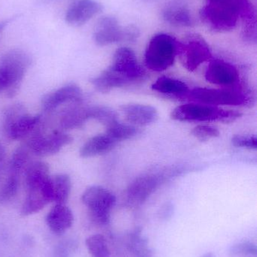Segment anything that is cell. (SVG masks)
Here are the masks:
<instances>
[{"label":"cell","instance_id":"cell-7","mask_svg":"<svg viewBox=\"0 0 257 257\" xmlns=\"http://www.w3.org/2000/svg\"><path fill=\"white\" fill-rule=\"evenodd\" d=\"M81 201L95 223L100 225L110 223L111 211L116 203V196L110 190L101 186H92L83 193Z\"/></svg>","mask_w":257,"mask_h":257},{"label":"cell","instance_id":"cell-20","mask_svg":"<svg viewBox=\"0 0 257 257\" xmlns=\"http://www.w3.org/2000/svg\"><path fill=\"white\" fill-rule=\"evenodd\" d=\"M117 142L107 134L98 135L87 141L80 150V156L83 158H91L108 154L116 148Z\"/></svg>","mask_w":257,"mask_h":257},{"label":"cell","instance_id":"cell-17","mask_svg":"<svg viewBox=\"0 0 257 257\" xmlns=\"http://www.w3.org/2000/svg\"><path fill=\"white\" fill-rule=\"evenodd\" d=\"M121 111L125 120L134 126H148L158 118L156 108L149 105L128 104L121 107Z\"/></svg>","mask_w":257,"mask_h":257},{"label":"cell","instance_id":"cell-18","mask_svg":"<svg viewBox=\"0 0 257 257\" xmlns=\"http://www.w3.org/2000/svg\"><path fill=\"white\" fill-rule=\"evenodd\" d=\"M48 181L42 185L27 189V196L21 208L23 216L36 214L45 208L48 203L52 202Z\"/></svg>","mask_w":257,"mask_h":257},{"label":"cell","instance_id":"cell-12","mask_svg":"<svg viewBox=\"0 0 257 257\" xmlns=\"http://www.w3.org/2000/svg\"><path fill=\"white\" fill-rule=\"evenodd\" d=\"M72 142V138L66 133L55 131L44 135L37 130L25 142L31 154L39 157H48L57 154L65 145Z\"/></svg>","mask_w":257,"mask_h":257},{"label":"cell","instance_id":"cell-28","mask_svg":"<svg viewBox=\"0 0 257 257\" xmlns=\"http://www.w3.org/2000/svg\"><path fill=\"white\" fill-rule=\"evenodd\" d=\"M89 117L97 120L107 127L110 125L118 122V114L110 107L95 105L89 107Z\"/></svg>","mask_w":257,"mask_h":257},{"label":"cell","instance_id":"cell-16","mask_svg":"<svg viewBox=\"0 0 257 257\" xmlns=\"http://www.w3.org/2000/svg\"><path fill=\"white\" fill-rule=\"evenodd\" d=\"M162 17L166 22L176 27H190L193 24L188 0H169L163 8Z\"/></svg>","mask_w":257,"mask_h":257},{"label":"cell","instance_id":"cell-4","mask_svg":"<svg viewBox=\"0 0 257 257\" xmlns=\"http://www.w3.org/2000/svg\"><path fill=\"white\" fill-rule=\"evenodd\" d=\"M242 116L241 112L222 109L218 107L200 103H189L180 105L172 111L170 117L181 122H222L229 123Z\"/></svg>","mask_w":257,"mask_h":257},{"label":"cell","instance_id":"cell-5","mask_svg":"<svg viewBox=\"0 0 257 257\" xmlns=\"http://www.w3.org/2000/svg\"><path fill=\"white\" fill-rule=\"evenodd\" d=\"M178 56V40L167 33H158L148 42L144 54L146 68L153 72H163L175 63Z\"/></svg>","mask_w":257,"mask_h":257},{"label":"cell","instance_id":"cell-22","mask_svg":"<svg viewBox=\"0 0 257 257\" xmlns=\"http://www.w3.org/2000/svg\"><path fill=\"white\" fill-rule=\"evenodd\" d=\"M51 200L55 204H65L69 199L71 191V180L69 175L59 174L50 176L48 181Z\"/></svg>","mask_w":257,"mask_h":257},{"label":"cell","instance_id":"cell-21","mask_svg":"<svg viewBox=\"0 0 257 257\" xmlns=\"http://www.w3.org/2000/svg\"><path fill=\"white\" fill-rule=\"evenodd\" d=\"M154 91L167 96H175L184 98L190 91L187 83L177 78L162 76L158 78L152 85Z\"/></svg>","mask_w":257,"mask_h":257},{"label":"cell","instance_id":"cell-35","mask_svg":"<svg viewBox=\"0 0 257 257\" xmlns=\"http://www.w3.org/2000/svg\"><path fill=\"white\" fill-rule=\"evenodd\" d=\"M5 161H6V151L3 143L0 141V181L3 176V170H4Z\"/></svg>","mask_w":257,"mask_h":257},{"label":"cell","instance_id":"cell-37","mask_svg":"<svg viewBox=\"0 0 257 257\" xmlns=\"http://www.w3.org/2000/svg\"><path fill=\"white\" fill-rule=\"evenodd\" d=\"M202 257H215V256H214V254H213V253H206V254L204 255V256Z\"/></svg>","mask_w":257,"mask_h":257},{"label":"cell","instance_id":"cell-19","mask_svg":"<svg viewBox=\"0 0 257 257\" xmlns=\"http://www.w3.org/2000/svg\"><path fill=\"white\" fill-rule=\"evenodd\" d=\"M46 223L51 232L62 235L72 226L73 214L65 204H56L47 214Z\"/></svg>","mask_w":257,"mask_h":257},{"label":"cell","instance_id":"cell-31","mask_svg":"<svg viewBox=\"0 0 257 257\" xmlns=\"http://www.w3.org/2000/svg\"><path fill=\"white\" fill-rule=\"evenodd\" d=\"M191 133L200 142H208L211 139L219 137L220 135L218 128L209 125H198L193 128Z\"/></svg>","mask_w":257,"mask_h":257},{"label":"cell","instance_id":"cell-15","mask_svg":"<svg viewBox=\"0 0 257 257\" xmlns=\"http://www.w3.org/2000/svg\"><path fill=\"white\" fill-rule=\"evenodd\" d=\"M82 100L81 89L76 84H70L45 95L42 99V107L45 111H51L66 102L81 104Z\"/></svg>","mask_w":257,"mask_h":257},{"label":"cell","instance_id":"cell-27","mask_svg":"<svg viewBox=\"0 0 257 257\" xmlns=\"http://www.w3.org/2000/svg\"><path fill=\"white\" fill-rule=\"evenodd\" d=\"M105 134L111 138L115 142H119L129 140L135 137L140 130L133 125L123 124L119 121L107 126Z\"/></svg>","mask_w":257,"mask_h":257},{"label":"cell","instance_id":"cell-29","mask_svg":"<svg viewBox=\"0 0 257 257\" xmlns=\"http://www.w3.org/2000/svg\"><path fill=\"white\" fill-rule=\"evenodd\" d=\"M86 247L93 257H111L107 240L104 235L95 234L86 239Z\"/></svg>","mask_w":257,"mask_h":257},{"label":"cell","instance_id":"cell-8","mask_svg":"<svg viewBox=\"0 0 257 257\" xmlns=\"http://www.w3.org/2000/svg\"><path fill=\"white\" fill-rule=\"evenodd\" d=\"M178 56L189 72L196 70L202 63L212 58L208 42L198 34H190L178 41Z\"/></svg>","mask_w":257,"mask_h":257},{"label":"cell","instance_id":"cell-32","mask_svg":"<svg viewBox=\"0 0 257 257\" xmlns=\"http://www.w3.org/2000/svg\"><path fill=\"white\" fill-rule=\"evenodd\" d=\"M232 144L236 148L249 150L257 149V138L255 136L235 135L232 136Z\"/></svg>","mask_w":257,"mask_h":257},{"label":"cell","instance_id":"cell-6","mask_svg":"<svg viewBox=\"0 0 257 257\" xmlns=\"http://www.w3.org/2000/svg\"><path fill=\"white\" fill-rule=\"evenodd\" d=\"M40 120V115L26 113L22 105H11L3 113V131L12 140L25 139L37 130Z\"/></svg>","mask_w":257,"mask_h":257},{"label":"cell","instance_id":"cell-3","mask_svg":"<svg viewBox=\"0 0 257 257\" xmlns=\"http://www.w3.org/2000/svg\"><path fill=\"white\" fill-rule=\"evenodd\" d=\"M31 63V57L23 50H10L2 56L0 59L2 92H5L8 97H14L17 94Z\"/></svg>","mask_w":257,"mask_h":257},{"label":"cell","instance_id":"cell-34","mask_svg":"<svg viewBox=\"0 0 257 257\" xmlns=\"http://www.w3.org/2000/svg\"><path fill=\"white\" fill-rule=\"evenodd\" d=\"M54 257H70L69 249L65 244H61L55 247L54 252Z\"/></svg>","mask_w":257,"mask_h":257},{"label":"cell","instance_id":"cell-1","mask_svg":"<svg viewBox=\"0 0 257 257\" xmlns=\"http://www.w3.org/2000/svg\"><path fill=\"white\" fill-rule=\"evenodd\" d=\"M200 18L211 30L226 33L235 28L240 18L244 23L254 21L255 13L249 0H206Z\"/></svg>","mask_w":257,"mask_h":257},{"label":"cell","instance_id":"cell-10","mask_svg":"<svg viewBox=\"0 0 257 257\" xmlns=\"http://www.w3.org/2000/svg\"><path fill=\"white\" fill-rule=\"evenodd\" d=\"M138 36L137 28H123L115 17L110 15L100 18L94 28V40L99 46H107L123 41H134Z\"/></svg>","mask_w":257,"mask_h":257},{"label":"cell","instance_id":"cell-11","mask_svg":"<svg viewBox=\"0 0 257 257\" xmlns=\"http://www.w3.org/2000/svg\"><path fill=\"white\" fill-rule=\"evenodd\" d=\"M108 69L126 86L142 81L145 77V71L139 63L135 53L127 47L116 50Z\"/></svg>","mask_w":257,"mask_h":257},{"label":"cell","instance_id":"cell-24","mask_svg":"<svg viewBox=\"0 0 257 257\" xmlns=\"http://www.w3.org/2000/svg\"><path fill=\"white\" fill-rule=\"evenodd\" d=\"M89 120V107L82 106L79 104L63 113L60 125L64 130H75L83 127Z\"/></svg>","mask_w":257,"mask_h":257},{"label":"cell","instance_id":"cell-25","mask_svg":"<svg viewBox=\"0 0 257 257\" xmlns=\"http://www.w3.org/2000/svg\"><path fill=\"white\" fill-rule=\"evenodd\" d=\"M30 154L31 152L25 143L18 147L12 154V158L9 162L8 174L15 176H21V173L28 165Z\"/></svg>","mask_w":257,"mask_h":257},{"label":"cell","instance_id":"cell-33","mask_svg":"<svg viewBox=\"0 0 257 257\" xmlns=\"http://www.w3.org/2000/svg\"><path fill=\"white\" fill-rule=\"evenodd\" d=\"M231 253L232 255H252L256 256L257 250L256 245L250 241H244L238 243L235 245L232 246L231 248Z\"/></svg>","mask_w":257,"mask_h":257},{"label":"cell","instance_id":"cell-2","mask_svg":"<svg viewBox=\"0 0 257 257\" xmlns=\"http://www.w3.org/2000/svg\"><path fill=\"white\" fill-rule=\"evenodd\" d=\"M186 170L187 168L183 166H172L137 177L127 188V203L131 207L140 206L166 181L178 176Z\"/></svg>","mask_w":257,"mask_h":257},{"label":"cell","instance_id":"cell-36","mask_svg":"<svg viewBox=\"0 0 257 257\" xmlns=\"http://www.w3.org/2000/svg\"><path fill=\"white\" fill-rule=\"evenodd\" d=\"M9 22H10V20H6V21H1V22H0V33H3V30L7 27Z\"/></svg>","mask_w":257,"mask_h":257},{"label":"cell","instance_id":"cell-23","mask_svg":"<svg viewBox=\"0 0 257 257\" xmlns=\"http://www.w3.org/2000/svg\"><path fill=\"white\" fill-rule=\"evenodd\" d=\"M24 172V184L27 189L45 184L50 178L49 167L45 162L29 163Z\"/></svg>","mask_w":257,"mask_h":257},{"label":"cell","instance_id":"cell-14","mask_svg":"<svg viewBox=\"0 0 257 257\" xmlns=\"http://www.w3.org/2000/svg\"><path fill=\"white\" fill-rule=\"evenodd\" d=\"M103 6L97 0H78L66 11L65 20L69 25L80 27L101 13Z\"/></svg>","mask_w":257,"mask_h":257},{"label":"cell","instance_id":"cell-26","mask_svg":"<svg viewBox=\"0 0 257 257\" xmlns=\"http://www.w3.org/2000/svg\"><path fill=\"white\" fill-rule=\"evenodd\" d=\"M128 247L134 257H152L147 240L142 235L141 229H135L128 237Z\"/></svg>","mask_w":257,"mask_h":257},{"label":"cell","instance_id":"cell-9","mask_svg":"<svg viewBox=\"0 0 257 257\" xmlns=\"http://www.w3.org/2000/svg\"><path fill=\"white\" fill-rule=\"evenodd\" d=\"M184 97L198 103L216 107L238 106L245 105L249 100L248 96L240 90L207 87H196L190 90Z\"/></svg>","mask_w":257,"mask_h":257},{"label":"cell","instance_id":"cell-13","mask_svg":"<svg viewBox=\"0 0 257 257\" xmlns=\"http://www.w3.org/2000/svg\"><path fill=\"white\" fill-rule=\"evenodd\" d=\"M208 82L219 86H231L238 82L239 74L232 63L220 59L210 62L205 72Z\"/></svg>","mask_w":257,"mask_h":257},{"label":"cell","instance_id":"cell-30","mask_svg":"<svg viewBox=\"0 0 257 257\" xmlns=\"http://www.w3.org/2000/svg\"><path fill=\"white\" fill-rule=\"evenodd\" d=\"M20 177L9 175L0 188V203L9 202L16 196L19 187Z\"/></svg>","mask_w":257,"mask_h":257}]
</instances>
